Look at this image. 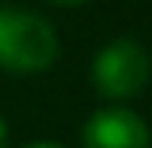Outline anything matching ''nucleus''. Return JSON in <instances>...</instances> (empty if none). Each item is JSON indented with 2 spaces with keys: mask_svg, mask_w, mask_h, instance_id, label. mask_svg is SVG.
<instances>
[{
  "mask_svg": "<svg viewBox=\"0 0 152 148\" xmlns=\"http://www.w3.org/2000/svg\"><path fill=\"white\" fill-rule=\"evenodd\" d=\"M152 61L146 48L133 39H113L107 42L91 64V81L100 97L107 100H129L149 84Z\"/></svg>",
  "mask_w": 152,
  "mask_h": 148,
  "instance_id": "nucleus-2",
  "label": "nucleus"
},
{
  "mask_svg": "<svg viewBox=\"0 0 152 148\" xmlns=\"http://www.w3.org/2000/svg\"><path fill=\"white\" fill-rule=\"evenodd\" d=\"M0 148H10V132H7V122L0 116Z\"/></svg>",
  "mask_w": 152,
  "mask_h": 148,
  "instance_id": "nucleus-4",
  "label": "nucleus"
},
{
  "mask_svg": "<svg viewBox=\"0 0 152 148\" xmlns=\"http://www.w3.org/2000/svg\"><path fill=\"white\" fill-rule=\"evenodd\" d=\"M58 48V32L49 19L29 10L0 6V68L36 74L55 64Z\"/></svg>",
  "mask_w": 152,
  "mask_h": 148,
  "instance_id": "nucleus-1",
  "label": "nucleus"
},
{
  "mask_svg": "<svg viewBox=\"0 0 152 148\" xmlns=\"http://www.w3.org/2000/svg\"><path fill=\"white\" fill-rule=\"evenodd\" d=\"M84 148H149L152 135L146 119L126 106L97 110L81 129Z\"/></svg>",
  "mask_w": 152,
  "mask_h": 148,
  "instance_id": "nucleus-3",
  "label": "nucleus"
},
{
  "mask_svg": "<svg viewBox=\"0 0 152 148\" xmlns=\"http://www.w3.org/2000/svg\"><path fill=\"white\" fill-rule=\"evenodd\" d=\"M0 3H3V0H0Z\"/></svg>",
  "mask_w": 152,
  "mask_h": 148,
  "instance_id": "nucleus-7",
  "label": "nucleus"
},
{
  "mask_svg": "<svg viewBox=\"0 0 152 148\" xmlns=\"http://www.w3.org/2000/svg\"><path fill=\"white\" fill-rule=\"evenodd\" d=\"M49 3H58V6H78V3H84V0H49Z\"/></svg>",
  "mask_w": 152,
  "mask_h": 148,
  "instance_id": "nucleus-6",
  "label": "nucleus"
},
{
  "mask_svg": "<svg viewBox=\"0 0 152 148\" xmlns=\"http://www.w3.org/2000/svg\"><path fill=\"white\" fill-rule=\"evenodd\" d=\"M29 148H65V145H58V142H36V145H29Z\"/></svg>",
  "mask_w": 152,
  "mask_h": 148,
  "instance_id": "nucleus-5",
  "label": "nucleus"
}]
</instances>
